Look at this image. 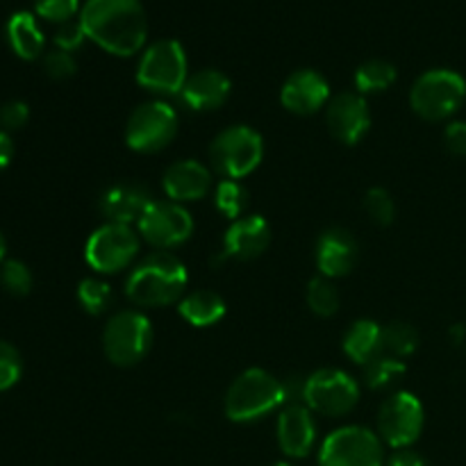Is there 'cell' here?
Here are the masks:
<instances>
[{"label": "cell", "instance_id": "1", "mask_svg": "<svg viewBox=\"0 0 466 466\" xmlns=\"http://www.w3.org/2000/svg\"><path fill=\"white\" fill-rule=\"evenodd\" d=\"M86 36L116 57H130L146 44L148 23L139 0H86L80 12Z\"/></svg>", "mask_w": 466, "mask_h": 466}, {"label": "cell", "instance_id": "2", "mask_svg": "<svg viewBox=\"0 0 466 466\" xmlns=\"http://www.w3.org/2000/svg\"><path fill=\"white\" fill-rule=\"evenodd\" d=\"M189 285L187 267L171 253L148 255L130 271L126 280V296L139 308H167L185 299Z\"/></svg>", "mask_w": 466, "mask_h": 466}, {"label": "cell", "instance_id": "3", "mask_svg": "<svg viewBox=\"0 0 466 466\" xmlns=\"http://www.w3.org/2000/svg\"><path fill=\"white\" fill-rule=\"evenodd\" d=\"M285 403V390L278 378L264 369H248L228 387L223 410L235 423H253Z\"/></svg>", "mask_w": 466, "mask_h": 466}, {"label": "cell", "instance_id": "4", "mask_svg": "<svg viewBox=\"0 0 466 466\" xmlns=\"http://www.w3.org/2000/svg\"><path fill=\"white\" fill-rule=\"evenodd\" d=\"M466 82L460 73L449 68L426 71L410 91V107L423 121H446L462 107Z\"/></svg>", "mask_w": 466, "mask_h": 466}, {"label": "cell", "instance_id": "5", "mask_svg": "<svg viewBox=\"0 0 466 466\" xmlns=\"http://www.w3.org/2000/svg\"><path fill=\"white\" fill-rule=\"evenodd\" d=\"M264 157V141L248 126H232L218 132L209 146V162L226 180H239L253 173Z\"/></svg>", "mask_w": 466, "mask_h": 466}, {"label": "cell", "instance_id": "6", "mask_svg": "<svg viewBox=\"0 0 466 466\" xmlns=\"http://www.w3.org/2000/svg\"><path fill=\"white\" fill-rule=\"evenodd\" d=\"M187 80V55L176 39H162L148 46L137 66V82L159 96L182 94Z\"/></svg>", "mask_w": 466, "mask_h": 466}, {"label": "cell", "instance_id": "7", "mask_svg": "<svg viewBox=\"0 0 466 466\" xmlns=\"http://www.w3.org/2000/svg\"><path fill=\"white\" fill-rule=\"evenodd\" d=\"M153 346V326L137 309L114 314L103 332L105 355L116 367H135Z\"/></svg>", "mask_w": 466, "mask_h": 466}, {"label": "cell", "instance_id": "8", "mask_svg": "<svg viewBox=\"0 0 466 466\" xmlns=\"http://www.w3.org/2000/svg\"><path fill=\"white\" fill-rule=\"evenodd\" d=\"M177 135V114L162 100L144 103L130 114L126 126V141L135 153L153 155L167 148Z\"/></svg>", "mask_w": 466, "mask_h": 466}, {"label": "cell", "instance_id": "9", "mask_svg": "<svg viewBox=\"0 0 466 466\" xmlns=\"http://www.w3.org/2000/svg\"><path fill=\"white\" fill-rule=\"evenodd\" d=\"M141 237L126 223H105L85 246V259L94 271L118 273L139 255Z\"/></svg>", "mask_w": 466, "mask_h": 466}, {"label": "cell", "instance_id": "10", "mask_svg": "<svg viewBox=\"0 0 466 466\" xmlns=\"http://www.w3.org/2000/svg\"><path fill=\"white\" fill-rule=\"evenodd\" d=\"M360 400V387L339 369H319L305 378L303 403L323 417H344Z\"/></svg>", "mask_w": 466, "mask_h": 466}, {"label": "cell", "instance_id": "11", "mask_svg": "<svg viewBox=\"0 0 466 466\" xmlns=\"http://www.w3.org/2000/svg\"><path fill=\"white\" fill-rule=\"evenodd\" d=\"M380 437L362 426L330 432L319 451V466H382Z\"/></svg>", "mask_w": 466, "mask_h": 466}, {"label": "cell", "instance_id": "12", "mask_svg": "<svg viewBox=\"0 0 466 466\" xmlns=\"http://www.w3.org/2000/svg\"><path fill=\"white\" fill-rule=\"evenodd\" d=\"M426 412L421 400L410 391H396L378 412V432L391 449H408L421 437Z\"/></svg>", "mask_w": 466, "mask_h": 466}, {"label": "cell", "instance_id": "13", "mask_svg": "<svg viewBox=\"0 0 466 466\" xmlns=\"http://www.w3.org/2000/svg\"><path fill=\"white\" fill-rule=\"evenodd\" d=\"M137 230L144 241L159 250L176 248L182 246L194 232V218L182 208L180 203L173 200H155L144 217L137 223Z\"/></svg>", "mask_w": 466, "mask_h": 466}, {"label": "cell", "instance_id": "14", "mask_svg": "<svg viewBox=\"0 0 466 466\" xmlns=\"http://www.w3.org/2000/svg\"><path fill=\"white\" fill-rule=\"evenodd\" d=\"M326 126L339 144L355 146L367 137L371 127V112L367 98L358 91H344L328 100Z\"/></svg>", "mask_w": 466, "mask_h": 466}, {"label": "cell", "instance_id": "15", "mask_svg": "<svg viewBox=\"0 0 466 466\" xmlns=\"http://www.w3.org/2000/svg\"><path fill=\"white\" fill-rule=\"evenodd\" d=\"M330 98V85L326 77L312 68H300L291 73L280 89V103L287 112L309 116L317 114Z\"/></svg>", "mask_w": 466, "mask_h": 466}, {"label": "cell", "instance_id": "16", "mask_svg": "<svg viewBox=\"0 0 466 466\" xmlns=\"http://www.w3.org/2000/svg\"><path fill=\"white\" fill-rule=\"evenodd\" d=\"M153 194L148 187L139 185V182H116V185L107 187L98 200V209L107 223H139L146 209L153 205Z\"/></svg>", "mask_w": 466, "mask_h": 466}, {"label": "cell", "instance_id": "17", "mask_svg": "<svg viewBox=\"0 0 466 466\" xmlns=\"http://www.w3.org/2000/svg\"><path fill=\"white\" fill-rule=\"evenodd\" d=\"M271 244V226L259 214H246V217L232 221V226L223 237V258L232 259H255L264 253Z\"/></svg>", "mask_w": 466, "mask_h": 466}, {"label": "cell", "instance_id": "18", "mask_svg": "<svg viewBox=\"0 0 466 466\" xmlns=\"http://www.w3.org/2000/svg\"><path fill=\"white\" fill-rule=\"evenodd\" d=\"M360 259L355 237L344 228H328L317 241V267L323 278L349 276Z\"/></svg>", "mask_w": 466, "mask_h": 466}, {"label": "cell", "instance_id": "19", "mask_svg": "<svg viewBox=\"0 0 466 466\" xmlns=\"http://www.w3.org/2000/svg\"><path fill=\"white\" fill-rule=\"evenodd\" d=\"M317 441L312 410L308 405H289L278 419V444L287 458H305Z\"/></svg>", "mask_w": 466, "mask_h": 466}, {"label": "cell", "instance_id": "20", "mask_svg": "<svg viewBox=\"0 0 466 466\" xmlns=\"http://www.w3.org/2000/svg\"><path fill=\"white\" fill-rule=\"evenodd\" d=\"M162 185L173 203H191L212 191V173L194 159H182L167 168Z\"/></svg>", "mask_w": 466, "mask_h": 466}, {"label": "cell", "instance_id": "21", "mask_svg": "<svg viewBox=\"0 0 466 466\" xmlns=\"http://www.w3.org/2000/svg\"><path fill=\"white\" fill-rule=\"evenodd\" d=\"M230 77L214 68H205V71L194 73L187 80L185 89H182V103L194 112H212L226 105L230 98Z\"/></svg>", "mask_w": 466, "mask_h": 466}, {"label": "cell", "instance_id": "22", "mask_svg": "<svg viewBox=\"0 0 466 466\" xmlns=\"http://www.w3.org/2000/svg\"><path fill=\"white\" fill-rule=\"evenodd\" d=\"M9 46L21 59H36L44 53V32L39 23L30 12H16L9 16L7 27H5Z\"/></svg>", "mask_w": 466, "mask_h": 466}, {"label": "cell", "instance_id": "23", "mask_svg": "<svg viewBox=\"0 0 466 466\" xmlns=\"http://www.w3.org/2000/svg\"><path fill=\"white\" fill-rule=\"evenodd\" d=\"M177 312L189 326L194 328H209L217 326L226 317V300L217 291L198 289L187 294L177 305Z\"/></svg>", "mask_w": 466, "mask_h": 466}, {"label": "cell", "instance_id": "24", "mask_svg": "<svg viewBox=\"0 0 466 466\" xmlns=\"http://www.w3.org/2000/svg\"><path fill=\"white\" fill-rule=\"evenodd\" d=\"M344 353L353 360L355 364L364 367L367 362H371L376 355H380L382 350V328L378 326L371 319H362V321H355L353 326L346 330L344 335Z\"/></svg>", "mask_w": 466, "mask_h": 466}, {"label": "cell", "instance_id": "25", "mask_svg": "<svg viewBox=\"0 0 466 466\" xmlns=\"http://www.w3.org/2000/svg\"><path fill=\"white\" fill-rule=\"evenodd\" d=\"M396 66L387 59H369L355 71V89L358 94H378V91L390 89L396 82Z\"/></svg>", "mask_w": 466, "mask_h": 466}, {"label": "cell", "instance_id": "26", "mask_svg": "<svg viewBox=\"0 0 466 466\" xmlns=\"http://www.w3.org/2000/svg\"><path fill=\"white\" fill-rule=\"evenodd\" d=\"M405 371H408V367H405V362H400V358L380 353L371 362L364 364V382L371 390H387L396 380H400Z\"/></svg>", "mask_w": 466, "mask_h": 466}, {"label": "cell", "instance_id": "27", "mask_svg": "<svg viewBox=\"0 0 466 466\" xmlns=\"http://www.w3.org/2000/svg\"><path fill=\"white\" fill-rule=\"evenodd\" d=\"M214 203L223 217L237 221L248 209V191L239 180H223L218 182L217 191H214Z\"/></svg>", "mask_w": 466, "mask_h": 466}, {"label": "cell", "instance_id": "28", "mask_svg": "<svg viewBox=\"0 0 466 466\" xmlns=\"http://www.w3.org/2000/svg\"><path fill=\"white\" fill-rule=\"evenodd\" d=\"M77 303L91 317H100L112 305V287L100 278H85L77 285Z\"/></svg>", "mask_w": 466, "mask_h": 466}, {"label": "cell", "instance_id": "29", "mask_svg": "<svg viewBox=\"0 0 466 466\" xmlns=\"http://www.w3.org/2000/svg\"><path fill=\"white\" fill-rule=\"evenodd\" d=\"M308 305L317 317H332L339 309V289L330 278L317 276L308 285Z\"/></svg>", "mask_w": 466, "mask_h": 466}, {"label": "cell", "instance_id": "30", "mask_svg": "<svg viewBox=\"0 0 466 466\" xmlns=\"http://www.w3.org/2000/svg\"><path fill=\"white\" fill-rule=\"evenodd\" d=\"M419 332L405 321H394L382 328V349L394 358H408L417 350Z\"/></svg>", "mask_w": 466, "mask_h": 466}, {"label": "cell", "instance_id": "31", "mask_svg": "<svg viewBox=\"0 0 466 466\" xmlns=\"http://www.w3.org/2000/svg\"><path fill=\"white\" fill-rule=\"evenodd\" d=\"M364 212H367V217L371 218L376 226H391L396 214L394 198H391L390 191L382 189V187H371V189L367 191V196H364Z\"/></svg>", "mask_w": 466, "mask_h": 466}, {"label": "cell", "instance_id": "32", "mask_svg": "<svg viewBox=\"0 0 466 466\" xmlns=\"http://www.w3.org/2000/svg\"><path fill=\"white\" fill-rule=\"evenodd\" d=\"M0 285L7 294L12 296H27L32 289V273L18 259H7V262L0 264Z\"/></svg>", "mask_w": 466, "mask_h": 466}, {"label": "cell", "instance_id": "33", "mask_svg": "<svg viewBox=\"0 0 466 466\" xmlns=\"http://www.w3.org/2000/svg\"><path fill=\"white\" fill-rule=\"evenodd\" d=\"M23 362L21 353L12 344L0 339V391H7L21 380Z\"/></svg>", "mask_w": 466, "mask_h": 466}, {"label": "cell", "instance_id": "34", "mask_svg": "<svg viewBox=\"0 0 466 466\" xmlns=\"http://www.w3.org/2000/svg\"><path fill=\"white\" fill-rule=\"evenodd\" d=\"M80 9V0H35V12L53 23H66Z\"/></svg>", "mask_w": 466, "mask_h": 466}, {"label": "cell", "instance_id": "35", "mask_svg": "<svg viewBox=\"0 0 466 466\" xmlns=\"http://www.w3.org/2000/svg\"><path fill=\"white\" fill-rule=\"evenodd\" d=\"M44 71L50 80H68V77L76 76L77 64L71 53L57 48L44 55Z\"/></svg>", "mask_w": 466, "mask_h": 466}, {"label": "cell", "instance_id": "36", "mask_svg": "<svg viewBox=\"0 0 466 466\" xmlns=\"http://www.w3.org/2000/svg\"><path fill=\"white\" fill-rule=\"evenodd\" d=\"M27 121H30V107L23 100H9L0 107V127L7 135L12 130H21Z\"/></svg>", "mask_w": 466, "mask_h": 466}, {"label": "cell", "instance_id": "37", "mask_svg": "<svg viewBox=\"0 0 466 466\" xmlns=\"http://www.w3.org/2000/svg\"><path fill=\"white\" fill-rule=\"evenodd\" d=\"M86 39V32L82 27L80 21H66L57 27L55 32V44H57L59 50H66V53H73L82 46V41Z\"/></svg>", "mask_w": 466, "mask_h": 466}, {"label": "cell", "instance_id": "38", "mask_svg": "<svg viewBox=\"0 0 466 466\" xmlns=\"http://www.w3.org/2000/svg\"><path fill=\"white\" fill-rule=\"evenodd\" d=\"M446 148L453 155H460V157H466V123L455 121L451 126H446L444 132Z\"/></svg>", "mask_w": 466, "mask_h": 466}, {"label": "cell", "instance_id": "39", "mask_svg": "<svg viewBox=\"0 0 466 466\" xmlns=\"http://www.w3.org/2000/svg\"><path fill=\"white\" fill-rule=\"evenodd\" d=\"M387 466H428V464L421 455H417L414 451L403 449V451H399V453L391 455L390 464Z\"/></svg>", "mask_w": 466, "mask_h": 466}, {"label": "cell", "instance_id": "40", "mask_svg": "<svg viewBox=\"0 0 466 466\" xmlns=\"http://www.w3.org/2000/svg\"><path fill=\"white\" fill-rule=\"evenodd\" d=\"M12 157H14L12 137H9L7 132L0 130V171H5V168L9 167V162H12Z\"/></svg>", "mask_w": 466, "mask_h": 466}, {"label": "cell", "instance_id": "41", "mask_svg": "<svg viewBox=\"0 0 466 466\" xmlns=\"http://www.w3.org/2000/svg\"><path fill=\"white\" fill-rule=\"evenodd\" d=\"M451 339H453L455 344H462V339H464V328H462V326H453V330H451Z\"/></svg>", "mask_w": 466, "mask_h": 466}, {"label": "cell", "instance_id": "42", "mask_svg": "<svg viewBox=\"0 0 466 466\" xmlns=\"http://www.w3.org/2000/svg\"><path fill=\"white\" fill-rule=\"evenodd\" d=\"M5 255H7V241H5L3 232H0V264L5 262Z\"/></svg>", "mask_w": 466, "mask_h": 466}, {"label": "cell", "instance_id": "43", "mask_svg": "<svg viewBox=\"0 0 466 466\" xmlns=\"http://www.w3.org/2000/svg\"><path fill=\"white\" fill-rule=\"evenodd\" d=\"M273 466H291L289 462H278V464H273Z\"/></svg>", "mask_w": 466, "mask_h": 466}]
</instances>
